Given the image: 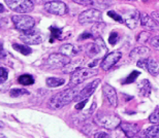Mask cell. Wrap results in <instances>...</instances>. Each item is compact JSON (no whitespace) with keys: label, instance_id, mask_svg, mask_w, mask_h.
Returning <instances> with one entry per match:
<instances>
[{"label":"cell","instance_id":"6da1fadb","mask_svg":"<svg viewBox=\"0 0 159 138\" xmlns=\"http://www.w3.org/2000/svg\"><path fill=\"white\" fill-rule=\"evenodd\" d=\"M79 93L80 91L78 87H72L64 91H61V92L51 97V99L49 100V107L54 109V110H58V109L64 107L65 105L69 104L72 100H75Z\"/></svg>","mask_w":159,"mask_h":138},{"label":"cell","instance_id":"7a4b0ae2","mask_svg":"<svg viewBox=\"0 0 159 138\" xmlns=\"http://www.w3.org/2000/svg\"><path fill=\"white\" fill-rule=\"evenodd\" d=\"M94 123L99 127H102L104 129L107 130H115L117 129L120 124L121 121L119 117H117L114 114H107V112H99L94 119Z\"/></svg>","mask_w":159,"mask_h":138},{"label":"cell","instance_id":"3957f363","mask_svg":"<svg viewBox=\"0 0 159 138\" xmlns=\"http://www.w3.org/2000/svg\"><path fill=\"white\" fill-rule=\"evenodd\" d=\"M97 73H98L97 69L80 67L75 72H72V74L70 76V81H69V86H70V88L78 86V84H82L84 80L94 76V75H96Z\"/></svg>","mask_w":159,"mask_h":138},{"label":"cell","instance_id":"277c9868","mask_svg":"<svg viewBox=\"0 0 159 138\" xmlns=\"http://www.w3.org/2000/svg\"><path fill=\"white\" fill-rule=\"evenodd\" d=\"M11 20L16 28L22 31V32H26V31L33 29L34 25H35L34 19L26 14L15 15H12Z\"/></svg>","mask_w":159,"mask_h":138},{"label":"cell","instance_id":"5b68a950","mask_svg":"<svg viewBox=\"0 0 159 138\" xmlns=\"http://www.w3.org/2000/svg\"><path fill=\"white\" fill-rule=\"evenodd\" d=\"M6 5L12 11L18 14H27L34 8V4L30 0H5Z\"/></svg>","mask_w":159,"mask_h":138},{"label":"cell","instance_id":"8992f818","mask_svg":"<svg viewBox=\"0 0 159 138\" xmlns=\"http://www.w3.org/2000/svg\"><path fill=\"white\" fill-rule=\"evenodd\" d=\"M102 21V14L100 11L95 8H90L84 11L79 15V23L82 25L91 24V23H99Z\"/></svg>","mask_w":159,"mask_h":138},{"label":"cell","instance_id":"52a82bcc","mask_svg":"<svg viewBox=\"0 0 159 138\" xmlns=\"http://www.w3.org/2000/svg\"><path fill=\"white\" fill-rule=\"evenodd\" d=\"M102 51H107V45H104V41L101 37H96L94 42L88 43L85 48L86 55L90 58L96 57V56L100 55Z\"/></svg>","mask_w":159,"mask_h":138},{"label":"cell","instance_id":"ba28073f","mask_svg":"<svg viewBox=\"0 0 159 138\" xmlns=\"http://www.w3.org/2000/svg\"><path fill=\"white\" fill-rule=\"evenodd\" d=\"M20 39L26 45H39L43 41V34L39 30L31 29L26 32H22Z\"/></svg>","mask_w":159,"mask_h":138},{"label":"cell","instance_id":"9c48e42d","mask_svg":"<svg viewBox=\"0 0 159 138\" xmlns=\"http://www.w3.org/2000/svg\"><path fill=\"white\" fill-rule=\"evenodd\" d=\"M44 9L49 14L56 15H63L68 12V7L63 1L59 0H54V1H49L44 3Z\"/></svg>","mask_w":159,"mask_h":138},{"label":"cell","instance_id":"30bf717a","mask_svg":"<svg viewBox=\"0 0 159 138\" xmlns=\"http://www.w3.org/2000/svg\"><path fill=\"white\" fill-rule=\"evenodd\" d=\"M122 19L124 24L126 25L129 29H135L139 24V21L141 20V14L138 9H130L125 11L122 14Z\"/></svg>","mask_w":159,"mask_h":138},{"label":"cell","instance_id":"8fae6325","mask_svg":"<svg viewBox=\"0 0 159 138\" xmlns=\"http://www.w3.org/2000/svg\"><path fill=\"white\" fill-rule=\"evenodd\" d=\"M69 62H70L69 57L58 53V54H52L49 56V58L47 60V65L51 68H60V67L63 68Z\"/></svg>","mask_w":159,"mask_h":138},{"label":"cell","instance_id":"7c38bea8","mask_svg":"<svg viewBox=\"0 0 159 138\" xmlns=\"http://www.w3.org/2000/svg\"><path fill=\"white\" fill-rule=\"evenodd\" d=\"M121 57H122V53L119 51L109 53V54L103 58L102 62L100 63L101 69H103V70H109L114 65L118 63V61L121 59Z\"/></svg>","mask_w":159,"mask_h":138},{"label":"cell","instance_id":"4fadbf2b","mask_svg":"<svg viewBox=\"0 0 159 138\" xmlns=\"http://www.w3.org/2000/svg\"><path fill=\"white\" fill-rule=\"evenodd\" d=\"M100 84V80H95L92 81V83L88 84L87 86H86L84 89L79 93L78 97L75 98V101H82V100L88 99L89 97L93 94L94 91L96 90V88L98 87V84Z\"/></svg>","mask_w":159,"mask_h":138},{"label":"cell","instance_id":"5bb4252c","mask_svg":"<svg viewBox=\"0 0 159 138\" xmlns=\"http://www.w3.org/2000/svg\"><path fill=\"white\" fill-rule=\"evenodd\" d=\"M102 92L104 97L109 101V103L113 107H116L118 105V98H117V92L114 88L109 84H104L102 86Z\"/></svg>","mask_w":159,"mask_h":138},{"label":"cell","instance_id":"9a60e30c","mask_svg":"<svg viewBox=\"0 0 159 138\" xmlns=\"http://www.w3.org/2000/svg\"><path fill=\"white\" fill-rule=\"evenodd\" d=\"M120 129L125 133V135L130 138V137H133L135 135L141 132V129H139V125L138 124H134V123H128V122H123V123L120 124Z\"/></svg>","mask_w":159,"mask_h":138},{"label":"cell","instance_id":"2e32d148","mask_svg":"<svg viewBox=\"0 0 159 138\" xmlns=\"http://www.w3.org/2000/svg\"><path fill=\"white\" fill-rule=\"evenodd\" d=\"M141 24L143 27L147 28L149 30H157L159 29V24L153 18L150 17L148 14L146 12H142L141 14Z\"/></svg>","mask_w":159,"mask_h":138},{"label":"cell","instance_id":"e0dca14e","mask_svg":"<svg viewBox=\"0 0 159 138\" xmlns=\"http://www.w3.org/2000/svg\"><path fill=\"white\" fill-rule=\"evenodd\" d=\"M150 55V50L146 46H139V48L133 49L131 52H130V58L132 60H142V59H147Z\"/></svg>","mask_w":159,"mask_h":138},{"label":"cell","instance_id":"ac0fdd59","mask_svg":"<svg viewBox=\"0 0 159 138\" xmlns=\"http://www.w3.org/2000/svg\"><path fill=\"white\" fill-rule=\"evenodd\" d=\"M80 52V48L71 43H67V45H63L61 48L59 49V53L62 55H65L67 57H75V55H78Z\"/></svg>","mask_w":159,"mask_h":138},{"label":"cell","instance_id":"d6986e66","mask_svg":"<svg viewBox=\"0 0 159 138\" xmlns=\"http://www.w3.org/2000/svg\"><path fill=\"white\" fill-rule=\"evenodd\" d=\"M145 138H159V124H154L148 129L143 131Z\"/></svg>","mask_w":159,"mask_h":138},{"label":"cell","instance_id":"ffe728a7","mask_svg":"<svg viewBox=\"0 0 159 138\" xmlns=\"http://www.w3.org/2000/svg\"><path fill=\"white\" fill-rule=\"evenodd\" d=\"M147 70L150 72V74L156 75L159 74V63L153 58H149L148 59V64H147Z\"/></svg>","mask_w":159,"mask_h":138},{"label":"cell","instance_id":"44dd1931","mask_svg":"<svg viewBox=\"0 0 159 138\" xmlns=\"http://www.w3.org/2000/svg\"><path fill=\"white\" fill-rule=\"evenodd\" d=\"M139 94H141L142 96L148 97L149 95H150V93H151V84H150V81L147 80H142L141 83L139 84Z\"/></svg>","mask_w":159,"mask_h":138},{"label":"cell","instance_id":"7402d4cb","mask_svg":"<svg viewBox=\"0 0 159 138\" xmlns=\"http://www.w3.org/2000/svg\"><path fill=\"white\" fill-rule=\"evenodd\" d=\"M82 64H83L82 59H79V60H77V61H70L65 67H63L62 72L63 73H70V72H75L78 68H80V66H81Z\"/></svg>","mask_w":159,"mask_h":138},{"label":"cell","instance_id":"603a6c76","mask_svg":"<svg viewBox=\"0 0 159 138\" xmlns=\"http://www.w3.org/2000/svg\"><path fill=\"white\" fill-rule=\"evenodd\" d=\"M65 83V80L63 78H58V77H48L46 80V84L48 87L50 88H57L62 86Z\"/></svg>","mask_w":159,"mask_h":138},{"label":"cell","instance_id":"cb8c5ba5","mask_svg":"<svg viewBox=\"0 0 159 138\" xmlns=\"http://www.w3.org/2000/svg\"><path fill=\"white\" fill-rule=\"evenodd\" d=\"M34 77L30 74H23L18 78V83L22 86H30L34 84Z\"/></svg>","mask_w":159,"mask_h":138},{"label":"cell","instance_id":"d4e9b609","mask_svg":"<svg viewBox=\"0 0 159 138\" xmlns=\"http://www.w3.org/2000/svg\"><path fill=\"white\" fill-rule=\"evenodd\" d=\"M12 48H14L16 51H18L19 53H21V54L23 55H30L31 53H32V50L29 45H18V43H14L12 45Z\"/></svg>","mask_w":159,"mask_h":138},{"label":"cell","instance_id":"484cf974","mask_svg":"<svg viewBox=\"0 0 159 138\" xmlns=\"http://www.w3.org/2000/svg\"><path fill=\"white\" fill-rule=\"evenodd\" d=\"M104 27H106V24L102 23V22L95 23L93 28H92V34H93V35H96L97 37H99V34H100L101 31L103 30Z\"/></svg>","mask_w":159,"mask_h":138},{"label":"cell","instance_id":"4316f807","mask_svg":"<svg viewBox=\"0 0 159 138\" xmlns=\"http://www.w3.org/2000/svg\"><path fill=\"white\" fill-rule=\"evenodd\" d=\"M29 92L26 89H12L9 91V95L11 97H20L23 95H28Z\"/></svg>","mask_w":159,"mask_h":138},{"label":"cell","instance_id":"83f0119b","mask_svg":"<svg viewBox=\"0 0 159 138\" xmlns=\"http://www.w3.org/2000/svg\"><path fill=\"white\" fill-rule=\"evenodd\" d=\"M150 36H151L150 33L147 32V31H144V32L139 34V36L136 37V40H138V42H139V43H145L151 39Z\"/></svg>","mask_w":159,"mask_h":138},{"label":"cell","instance_id":"f1b7e54d","mask_svg":"<svg viewBox=\"0 0 159 138\" xmlns=\"http://www.w3.org/2000/svg\"><path fill=\"white\" fill-rule=\"evenodd\" d=\"M51 34H52V39L51 41H53V38H57V39H62V29H59V28L56 27H51Z\"/></svg>","mask_w":159,"mask_h":138},{"label":"cell","instance_id":"f546056e","mask_svg":"<svg viewBox=\"0 0 159 138\" xmlns=\"http://www.w3.org/2000/svg\"><path fill=\"white\" fill-rule=\"evenodd\" d=\"M93 5H97L99 7H102V8H106L107 6L112 5V1L111 0H91Z\"/></svg>","mask_w":159,"mask_h":138},{"label":"cell","instance_id":"4dcf8cb0","mask_svg":"<svg viewBox=\"0 0 159 138\" xmlns=\"http://www.w3.org/2000/svg\"><path fill=\"white\" fill-rule=\"evenodd\" d=\"M149 121L152 124H159V107H157L149 117Z\"/></svg>","mask_w":159,"mask_h":138},{"label":"cell","instance_id":"1f68e13d","mask_svg":"<svg viewBox=\"0 0 159 138\" xmlns=\"http://www.w3.org/2000/svg\"><path fill=\"white\" fill-rule=\"evenodd\" d=\"M107 138H128V137L125 135V133H124L121 129H120V131H116V129H115V130H113V132L111 134L109 133V137Z\"/></svg>","mask_w":159,"mask_h":138},{"label":"cell","instance_id":"d6a6232c","mask_svg":"<svg viewBox=\"0 0 159 138\" xmlns=\"http://www.w3.org/2000/svg\"><path fill=\"white\" fill-rule=\"evenodd\" d=\"M139 75V71H136V70L133 71V72H131V73L128 75V76H127V78L123 81V83L124 84H131V83H133V81L136 80V77H138Z\"/></svg>","mask_w":159,"mask_h":138},{"label":"cell","instance_id":"836d02e7","mask_svg":"<svg viewBox=\"0 0 159 138\" xmlns=\"http://www.w3.org/2000/svg\"><path fill=\"white\" fill-rule=\"evenodd\" d=\"M107 15L109 17H111L112 19H114L115 21H117V22H119V23H124L123 22V19H122V17H121L120 15H118L117 14L116 11H107Z\"/></svg>","mask_w":159,"mask_h":138},{"label":"cell","instance_id":"e575fe53","mask_svg":"<svg viewBox=\"0 0 159 138\" xmlns=\"http://www.w3.org/2000/svg\"><path fill=\"white\" fill-rule=\"evenodd\" d=\"M119 40V35H118V33L117 32H112L111 33V35L109 37V42H110V45H115L117 41Z\"/></svg>","mask_w":159,"mask_h":138},{"label":"cell","instance_id":"d590c367","mask_svg":"<svg viewBox=\"0 0 159 138\" xmlns=\"http://www.w3.org/2000/svg\"><path fill=\"white\" fill-rule=\"evenodd\" d=\"M149 42H150V45L153 46L155 50H159V35L151 37V39L149 40Z\"/></svg>","mask_w":159,"mask_h":138},{"label":"cell","instance_id":"8d00e7d4","mask_svg":"<svg viewBox=\"0 0 159 138\" xmlns=\"http://www.w3.org/2000/svg\"><path fill=\"white\" fill-rule=\"evenodd\" d=\"M7 76H8L7 69L4 67H1V69H0V80H1V83H4V81L7 80Z\"/></svg>","mask_w":159,"mask_h":138},{"label":"cell","instance_id":"74e56055","mask_svg":"<svg viewBox=\"0 0 159 138\" xmlns=\"http://www.w3.org/2000/svg\"><path fill=\"white\" fill-rule=\"evenodd\" d=\"M74 1L75 3H78L80 5H84V6H90V5H93L91 0H71Z\"/></svg>","mask_w":159,"mask_h":138},{"label":"cell","instance_id":"f35d334b","mask_svg":"<svg viewBox=\"0 0 159 138\" xmlns=\"http://www.w3.org/2000/svg\"><path fill=\"white\" fill-rule=\"evenodd\" d=\"M109 137V133L106 131H97L94 133V138H107Z\"/></svg>","mask_w":159,"mask_h":138},{"label":"cell","instance_id":"ab89813d","mask_svg":"<svg viewBox=\"0 0 159 138\" xmlns=\"http://www.w3.org/2000/svg\"><path fill=\"white\" fill-rule=\"evenodd\" d=\"M148 59H142V60L138 61V67L139 68H146L147 69V64H148Z\"/></svg>","mask_w":159,"mask_h":138},{"label":"cell","instance_id":"60d3db41","mask_svg":"<svg viewBox=\"0 0 159 138\" xmlns=\"http://www.w3.org/2000/svg\"><path fill=\"white\" fill-rule=\"evenodd\" d=\"M88 99L86 100H82V101H80L79 103H77V105H75V109H78V110H81V109L84 108V106L86 105V103H87Z\"/></svg>","mask_w":159,"mask_h":138},{"label":"cell","instance_id":"b9f144b4","mask_svg":"<svg viewBox=\"0 0 159 138\" xmlns=\"http://www.w3.org/2000/svg\"><path fill=\"white\" fill-rule=\"evenodd\" d=\"M94 35L92 33H89V32H84L83 34H81V36H80V40H83V39H86V38H92Z\"/></svg>","mask_w":159,"mask_h":138},{"label":"cell","instance_id":"7bdbcfd3","mask_svg":"<svg viewBox=\"0 0 159 138\" xmlns=\"http://www.w3.org/2000/svg\"><path fill=\"white\" fill-rule=\"evenodd\" d=\"M151 17L154 19L155 21L157 22V23L159 24V11H153L151 14Z\"/></svg>","mask_w":159,"mask_h":138},{"label":"cell","instance_id":"ee69618b","mask_svg":"<svg viewBox=\"0 0 159 138\" xmlns=\"http://www.w3.org/2000/svg\"><path fill=\"white\" fill-rule=\"evenodd\" d=\"M130 138H145V136H144V134H143V132H139L138 135H135L133 137H130Z\"/></svg>","mask_w":159,"mask_h":138},{"label":"cell","instance_id":"f6af8a7d","mask_svg":"<svg viewBox=\"0 0 159 138\" xmlns=\"http://www.w3.org/2000/svg\"><path fill=\"white\" fill-rule=\"evenodd\" d=\"M97 61H99V60H95V61L93 62V63H90V65H89V66H90V67H94V66H95V64L97 63Z\"/></svg>","mask_w":159,"mask_h":138},{"label":"cell","instance_id":"bcb514c9","mask_svg":"<svg viewBox=\"0 0 159 138\" xmlns=\"http://www.w3.org/2000/svg\"><path fill=\"white\" fill-rule=\"evenodd\" d=\"M0 11H1V12L4 11V6H3L2 4H0Z\"/></svg>","mask_w":159,"mask_h":138},{"label":"cell","instance_id":"7dc6e473","mask_svg":"<svg viewBox=\"0 0 159 138\" xmlns=\"http://www.w3.org/2000/svg\"><path fill=\"white\" fill-rule=\"evenodd\" d=\"M122 1H135V0H122Z\"/></svg>","mask_w":159,"mask_h":138},{"label":"cell","instance_id":"c3c4849f","mask_svg":"<svg viewBox=\"0 0 159 138\" xmlns=\"http://www.w3.org/2000/svg\"><path fill=\"white\" fill-rule=\"evenodd\" d=\"M1 138H7V137H5L4 135H1Z\"/></svg>","mask_w":159,"mask_h":138}]
</instances>
